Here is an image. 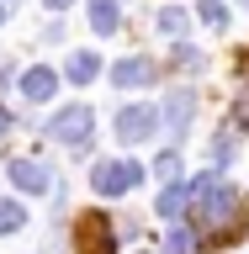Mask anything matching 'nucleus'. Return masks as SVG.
Masks as SVG:
<instances>
[{
	"label": "nucleus",
	"instance_id": "nucleus-1",
	"mask_svg": "<svg viewBox=\"0 0 249 254\" xmlns=\"http://www.w3.org/2000/svg\"><path fill=\"white\" fill-rule=\"evenodd\" d=\"M191 222H196V233L207 244H228L239 228V190L223 186L218 170H207L191 180Z\"/></svg>",
	"mask_w": 249,
	"mask_h": 254
},
{
	"label": "nucleus",
	"instance_id": "nucleus-2",
	"mask_svg": "<svg viewBox=\"0 0 249 254\" xmlns=\"http://www.w3.org/2000/svg\"><path fill=\"white\" fill-rule=\"evenodd\" d=\"M90 186H95V196H127V190L143 186V164H133V159H101L90 170Z\"/></svg>",
	"mask_w": 249,
	"mask_h": 254
},
{
	"label": "nucleus",
	"instance_id": "nucleus-3",
	"mask_svg": "<svg viewBox=\"0 0 249 254\" xmlns=\"http://www.w3.org/2000/svg\"><path fill=\"white\" fill-rule=\"evenodd\" d=\"M90 132H95V111L85 106V101H80V106H64V111H53V122H48V138L69 143V148L90 143Z\"/></svg>",
	"mask_w": 249,
	"mask_h": 254
},
{
	"label": "nucleus",
	"instance_id": "nucleus-4",
	"mask_svg": "<svg viewBox=\"0 0 249 254\" xmlns=\"http://www.w3.org/2000/svg\"><path fill=\"white\" fill-rule=\"evenodd\" d=\"M80 254H117V228H111L106 212L80 217Z\"/></svg>",
	"mask_w": 249,
	"mask_h": 254
},
{
	"label": "nucleus",
	"instance_id": "nucleus-5",
	"mask_svg": "<svg viewBox=\"0 0 249 254\" xmlns=\"http://www.w3.org/2000/svg\"><path fill=\"white\" fill-rule=\"evenodd\" d=\"M159 122H165V117H159L154 106H122L117 111V138L122 143H149L159 132Z\"/></svg>",
	"mask_w": 249,
	"mask_h": 254
},
{
	"label": "nucleus",
	"instance_id": "nucleus-6",
	"mask_svg": "<svg viewBox=\"0 0 249 254\" xmlns=\"http://www.w3.org/2000/svg\"><path fill=\"white\" fill-rule=\"evenodd\" d=\"M11 186L27 190V196H43L48 186H53V175H48V164H37V159H11Z\"/></svg>",
	"mask_w": 249,
	"mask_h": 254
},
{
	"label": "nucleus",
	"instance_id": "nucleus-7",
	"mask_svg": "<svg viewBox=\"0 0 249 254\" xmlns=\"http://www.w3.org/2000/svg\"><path fill=\"white\" fill-rule=\"evenodd\" d=\"M159 69L154 59H122V64H111V85H122V90H143V85H154Z\"/></svg>",
	"mask_w": 249,
	"mask_h": 254
},
{
	"label": "nucleus",
	"instance_id": "nucleus-8",
	"mask_svg": "<svg viewBox=\"0 0 249 254\" xmlns=\"http://www.w3.org/2000/svg\"><path fill=\"white\" fill-rule=\"evenodd\" d=\"M191 111H196V95L191 90H170V101H165V127H170V138H186L191 132Z\"/></svg>",
	"mask_w": 249,
	"mask_h": 254
},
{
	"label": "nucleus",
	"instance_id": "nucleus-9",
	"mask_svg": "<svg viewBox=\"0 0 249 254\" xmlns=\"http://www.w3.org/2000/svg\"><path fill=\"white\" fill-rule=\"evenodd\" d=\"M53 90H59V74H53L48 64H37V69L21 74V95H27V101H53Z\"/></svg>",
	"mask_w": 249,
	"mask_h": 254
},
{
	"label": "nucleus",
	"instance_id": "nucleus-10",
	"mask_svg": "<svg viewBox=\"0 0 249 254\" xmlns=\"http://www.w3.org/2000/svg\"><path fill=\"white\" fill-rule=\"evenodd\" d=\"M186 206H191V186L170 180V186L159 190V206H154V212H159L165 222H180V217H186Z\"/></svg>",
	"mask_w": 249,
	"mask_h": 254
},
{
	"label": "nucleus",
	"instance_id": "nucleus-11",
	"mask_svg": "<svg viewBox=\"0 0 249 254\" xmlns=\"http://www.w3.org/2000/svg\"><path fill=\"white\" fill-rule=\"evenodd\" d=\"M95 74H101V59H95L90 48H80V53H69V64H64V79H69V85H90Z\"/></svg>",
	"mask_w": 249,
	"mask_h": 254
},
{
	"label": "nucleus",
	"instance_id": "nucleus-12",
	"mask_svg": "<svg viewBox=\"0 0 249 254\" xmlns=\"http://www.w3.org/2000/svg\"><path fill=\"white\" fill-rule=\"evenodd\" d=\"M122 21V0H90V32L95 37H111Z\"/></svg>",
	"mask_w": 249,
	"mask_h": 254
},
{
	"label": "nucleus",
	"instance_id": "nucleus-13",
	"mask_svg": "<svg viewBox=\"0 0 249 254\" xmlns=\"http://www.w3.org/2000/svg\"><path fill=\"white\" fill-rule=\"evenodd\" d=\"M21 222H27V206L11 201V196H0V233H16Z\"/></svg>",
	"mask_w": 249,
	"mask_h": 254
},
{
	"label": "nucleus",
	"instance_id": "nucleus-14",
	"mask_svg": "<svg viewBox=\"0 0 249 254\" xmlns=\"http://www.w3.org/2000/svg\"><path fill=\"white\" fill-rule=\"evenodd\" d=\"M196 16H202L212 32H223V27H228V5H223V0H196Z\"/></svg>",
	"mask_w": 249,
	"mask_h": 254
},
{
	"label": "nucleus",
	"instance_id": "nucleus-15",
	"mask_svg": "<svg viewBox=\"0 0 249 254\" xmlns=\"http://www.w3.org/2000/svg\"><path fill=\"white\" fill-rule=\"evenodd\" d=\"M159 32H165V37H180V32H186V11L165 5V11H159Z\"/></svg>",
	"mask_w": 249,
	"mask_h": 254
},
{
	"label": "nucleus",
	"instance_id": "nucleus-16",
	"mask_svg": "<svg viewBox=\"0 0 249 254\" xmlns=\"http://www.w3.org/2000/svg\"><path fill=\"white\" fill-rule=\"evenodd\" d=\"M154 175H159V180H165V186H170V180H180V159H175V154H159Z\"/></svg>",
	"mask_w": 249,
	"mask_h": 254
},
{
	"label": "nucleus",
	"instance_id": "nucleus-17",
	"mask_svg": "<svg viewBox=\"0 0 249 254\" xmlns=\"http://www.w3.org/2000/svg\"><path fill=\"white\" fill-rule=\"evenodd\" d=\"M165 254H191V233H186V228H170V244H165Z\"/></svg>",
	"mask_w": 249,
	"mask_h": 254
},
{
	"label": "nucleus",
	"instance_id": "nucleus-18",
	"mask_svg": "<svg viewBox=\"0 0 249 254\" xmlns=\"http://www.w3.org/2000/svg\"><path fill=\"white\" fill-rule=\"evenodd\" d=\"M228 154H234V138H228V132H223V138L212 143V159H218V170H223V164H228Z\"/></svg>",
	"mask_w": 249,
	"mask_h": 254
},
{
	"label": "nucleus",
	"instance_id": "nucleus-19",
	"mask_svg": "<svg viewBox=\"0 0 249 254\" xmlns=\"http://www.w3.org/2000/svg\"><path fill=\"white\" fill-rule=\"evenodd\" d=\"M234 127H244V132H249V95H244V101L234 106Z\"/></svg>",
	"mask_w": 249,
	"mask_h": 254
},
{
	"label": "nucleus",
	"instance_id": "nucleus-20",
	"mask_svg": "<svg viewBox=\"0 0 249 254\" xmlns=\"http://www.w3.org/2000/svg\"><path fill=\"white\" fill-rule=\"evenodd\" d=\"M5 132H11V111L0 106V138H5Z\"/></svg>",
	"mask_w": 249,
	"mask_h": 254
},
{
	"label": "nucleus",
	"instance_id": "nucleus-21",
	"mask_svg": "<svg viewBox=\"0 0 249 254\" xmlns=\"http://www.w3.org/2000/svg\"><path fill=\"white\" fill-rule=\"evenodd\" d=\"M48 11H69V5H75V0H43Z\"/></svg>",
	"mask_w": 249,
	"mask_h": 254
},
{
	"label": "nucleus",
	"instance_id": "nucleus-22",
	"mask_svg": "<svg viewBox=\"0 0 249 254\" xmlns=\"http://www.w3.org/2000/svg\"><path fill=\"white\" fill-rule=\"evenodd\" d=\"M0 21H5V5H0Z\"/></svg>",
	"mask_w": 249,
	"mask_h": 254
},
{
	"label": "nucleus",
	"instance_id": "nucleus-23",
	"mask_svg": "<svg viewBox=\"0 0 249 254\" xmlns=\"http://www.w3.org/2000/svg\"><path fill=\"white\" fill-rule=\"evenodd\" d=\"M0 5H11V0H0Z\"/></svg>",
	"mask_w": 249,
	"mask_h": 254
},
{
	"label": "nucleus",
	"instance_id": "nucleus-24",
	"mask_svg": "<svg viewBox=\"0 0 249 254\" xmlns=\"http://www.w3.org/2000/svg\"><path fill=\"white\" fill-rule=\"evenodd\" d=\"M239 5H249V0H239Z\"/></svg>",
	"mask_w": 249,
	"mask_h": 254
}]
</instances>
